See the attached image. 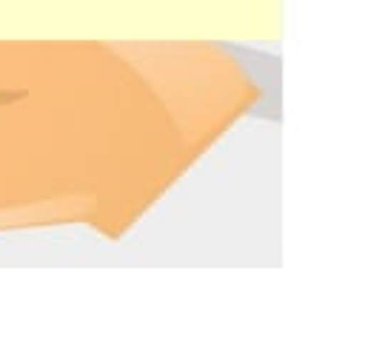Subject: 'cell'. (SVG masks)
Masks as SVG:
<instances>
[]
</instances>
